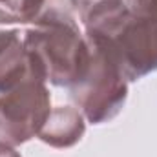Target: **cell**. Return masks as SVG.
<instances>
[{"mask_svg": "<svg viewBox=\"0 0 157 157\" xmlns=\"http://www.w3.org/2000/svg\"><path fill=\"white\" fill-rule=\"evenodd\" d=\"M86 39L101 46L126 80L157 71V18L132 15L124 0H108L78 13Z\"/></svg>", "mask_w": 157, "mask_h": 157, "instance_id": "1", "label": "cell"}, {"mask_svg": "<svg viewBox=\"0 0 157 157\" xmlns=\"http://www.w3.org/2000/svg\"><path fill=\"white\" fill-rule=\"evenodd\" d=\"M24 48L33 73L59 88H71L84 75L91 55L75 18L35 24L24 33Z\"/></svg>", "mask_w": 157, "mask_h": 157, "instance_id": "2", "label": "cell"}, {"mask_svg": "<svg viewBox=\"0 0 157 157\" xmlns=\"http://www.w3.org/2000/svg\"><path fill=\"white\" fill-rule=\"evenodd\" d=\"M88 44L91 51L88 68L70 88V97L90 122L101 124L122 110L128 97V80L101 46L90 40Z\"/></svg>", "mask_w": 157, "mask_h": 157, "instance_id": "3", "label": "cell"}, {"mask_svg": "<svg viewBox=\"0 0 157 157\" xmlns=\"http://www.w3.org/2000/svg\"><path fill=\"white\" fill-rule=\"evenodd\" d=\"M51 113V97L46 82L26 78L0 95V146L15 148L39 135Z\"/></svg>", "mask_w": 157, "mask_h": 157, "instance_id": "4", "label": "cell"}, {"mask_svg": "<svg viewBox=\"0 0 157 157\" xmlns=\"http://www.w3.org/2000/svg\"><path fill=\"white\" fill-rule=\"evenodd\" d=\"M31 77L37 75L33 73L20 33L17 29L0 31V93L13 90Z\"/></svg>", "mask_w": 157, "mask_h": 157, "instance_id": "5", "label": "cell"}, {"mask_svg": "<svg viewBox=\"0 0 157 157\" xmlns=\"http://www.w3.org/2000/svg\"><path fill=\"white\" fill-rule=\"evenodd\" d=\"M84 130V119L77 108L59 106L51 110L37 137L53 148H70L82 139Z\"/></svg>", "mask_w": 157, "mask_h": 157, "instance_id": "6", "label": "cell"}, {"mask_svg": "<svg viewBox=\"0 0 157 157\" xmlns=\"http://www.w3.org/2000/svg\"><path fill=\"white\" fill-rule=\"evenodd\" d=\"M124 4L132 15L157 18V0H124Z\"/></svg>", "mask_w": 157, "mask_h": 157, "instance_id": "7", "label": "cell"}, {"mask_svg": "<svg viewBox=\"0 0 157 157\" xmlns=\"http://www.w3.org/2000/svg\"><path fill=\"white\" fill-rule=\"evenodd\" d=\"M73 2H75V9H77L78 13H82L88 7H91L95 4H101V2H108V0H73Z\"/></svg>", "mask_w": 157, "mask_h": 157, "instance_id": "8", "label": "cell"}, {"mask_svg": "<svg viewBox=\"0 0 157 157\" xmlns=\"http://www.w3.org/2000/svg\"><path fill=\"white\" fill-rule=\"evenodd\" d=\"M0 157H20V154L15 148L9 146H0Z\"/></svg>", "mask_w": 157, "mask_h": 157, "instance_id": "9", "label": "cell"}]
</instances>
